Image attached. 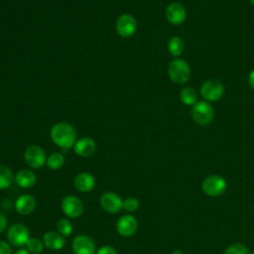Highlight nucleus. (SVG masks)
<instances>
[{
	"label": "nucleus",
	"instance_id": "1",
	"mask_svg": "<svg viewBox=\"0 0 254 254\" xmlns=\"http://www.w3.org/2000/svg\"><path fill=\"white\" fill-rule=\"evenodd\" d=\"M51 138L56 145L62 149H69L76 142V132L74 128L66 122L55 124L51 130Z\"/></svg>",
	"mask_w": 254,
	"mask_h": 254
},
{
	"label": "nucleus",
	"instance_id": "2",
	"mask_svg": "<svg viewBox=\"0 0 254 254\" xmlns=\"http://www.w3.org/2000/svg\"><path fill=\"white\" fill-rule=\"evenodd\" d=\"M168 74L172 81L178 84L186 83L190 77V68L183 59L173 60L168 66Z\"/></svg>",
	"mask_w": 254,
	"mask_h": 254
},
{
	"label": "nucleus",
	"instance_id": "3",
	"mask_svg": "<svg viewBox=\"0 0 254 254\" xmlns=\"http://www.w3.org/2000/svg\"><path fill=\"white\" fill-rule=\"evenodd\" d=\"M213 115L214 111L212 106L205 100L197 101L191 108V117L193 121L200 126L209 124L213 119Z\"/></svg>",
	"mask_w": 254,
	"mask_h": 254
},
{
	"label": "nucleus",
	"instance_id": "4",
	"mask_svg": "<svg viewBox=\"0 0 254 254\" xmlns=\"http://www.w3.org/2000/svg\"><path fill=\"white\" fill-rule=\"evenodd\" d=\"M7 238L10 245L14 247L26 246L30 237V231L22 223H14L7 230Z\"/></svg>",
	"mask_w": 254,
	"mask_h": 254
},
{
	"label": "nucleus",
	"instance_id": "5",
	"mask_svg": "<svg viewBox=\"0 0 254 254\" xmlns=\"http://www.w3.org/2000/svg\"><path fill=\"white\" fill-rule=\"evenodd\" d=\"M203 192L208 196H218L226 190V181L218 175L206 177L201 185Z\"/></svg>",
	"mask_w": 254,
	"mask_h": 254
},
{
	"label": "nucleus",
	"instance_id": "6",
	"mask_svg": "<svg viewBox=\"0 0 254 254\" xmlns=\"http://www.w3.org/2000/svg\"><path fill=\"white\" fill-rule=\"evenodd\" d=\"M224 92L223 84L217 79H208L200 87V94L205 101H217Z\"/></svg>",
	"mask_w": 254,
	"mask_h": 254
},
{
	"label": "nucleus",
	"instance_id": "7",
	"mask_svg": "<svg viewBox=\"0 0 254 254\" xmlns=\"http://www.w3.org/2000/svg\"><path fill=\"white\" fill-rule=\"evenodd\" d=\"M26 164L33 169H41L47 162L44 150L36 145L29 146L24 153Z\"/></svg>",
	"mask_w": 254,
	"mask_h": 254
},
{
	"label": "nucleus",
	"instance_id": "8",
	"mask_svg": "<svg viewBox=\"0 0 254 254\" xmlns=\"http://www.w3.org/2000/svg\"><path fill=\"white\" fill-rule=\"evenodd\" d=\"M61 207L64 213L69 218H76L81 215L83 211V204L81 200L75 195H66L61 202Z\"/></svg>",
	"mask_w": 254,
	"mask_h": 254
},
{
	"label": "nucleus",
	"instance_id": "9",
	"mask_svg": "<svg viewBox=\"0 0 254 254\" xmlns=\"http://www.w3.org/2000/svg\"><path fill=\"white\" fill-rule=\"evenodd\" d=\"M73 254H95L96 246L93 239L87 235H77L71 242Z\"/></svg>",
	"mask_w": 254,
	"mask_h": 254
},
{
	"label": "nucleus",
	"instance_id": "10",
	"mask_svg": "<svg viewBox=\"0 0 254 254\" xmlns=\"http://www.w3.org/2000/svg\"><path fill=\"white\" fill-rule=\"evenodd\" d=\"M137 28V23L135 18L130 14H123L121 15L115 25L116 32L122 38H129L131 37Z\"/></svg>",
	"mask_w": 254,
	"mask_h": 254
},
{
	"label": "nucleus",
	"instance_id": "11",
	"mask_svg": "<svg viewBox=\"0 0 254 254\" xmlns=\"http://www.w3.org/2000/svg\"><path fill=\"white\" fill-rule=\"evenodd\" d=\"M138 228L137 219L131 214H124L120 216L116 222L117 232L124 237H129L135 234Z\"/></svg>",
	"mask_w": 254,
	"mask_h": 254
},
{
	"label": "nucleus",
	"instance_id": "12",
	"mask_svg": "<svg viewBox=\"0 0 254 254\" xmlns=\"http://www.w3.org/2000/svg\"><path fill=\"white\" fill-rule=\"evenodd\" d=\"M122 204H123L122 198L113 191L104 192L100 197L101 207L109 213L119 212L123 208Z\"/></svg>",
	"mask_w": 254,
	"mask_h": 254
},
{
	"label": "nucleus",
	"instance_id": "13",
	"mask_svg": "<svg viewBox=\"0 0 254 254\" xmlns=\"http://www.w3.org/2000/svg\"><path fill=\"white\" fill-rule=\"evenodd\" d=\"M187 17L185 7L179 2H173L166 9V18L173 25L182 24Z\"/></svg>",
	"mask_w": 254,
	"mask_h": 254
},
{
	"label": "nucleus",
	"instance_id": "14",
	"mask_svg": "<svg viewBox=\"0 0 254 254\" xmlns=\"http://www.w3.org/2000/svg\"><path fill=\"white\" fill-rule=\"evenodd\" d=\"M36 207V199L28 193L21 194L15 201V209L21 215H28L34 211Z\"/></svg>",
	"mask_w": 254,
	"mask_h": 254
},
{
	"label": "nucleus",
	"instance_id": "15",
	"mask_svg": "<svg viewBox=\"0 0 254 254\" xmlns=\"http://www.w3.org/2000/svg\"><path fill=\"white\" fill-rule=\"evenodd\" d=\"M73 186L78 191L88 192L94 188L95 179L91 174L86 173V172H82V173L77 174L74 177Z\"/></svg>",
	"mask_w": 254,
	"mask_h": 254
},
{
	"label": "nucleus",
	"instance_id": "16",
	"mask_svg": "<svg viewBox=\"0 0 254 254\" xmlns=\"http://www.w3.org/2000/svg\"><path fill=\"white\" fill-rule=\"evenodd\" d=\"M73 149L76 155L80 157H89L95 152L96 144L91 138L83 137L74 143Z\"/></svg>",
	"mask_w": 254,
	"mask_h": 254
},
{
	"label": "nucleus",
	"instance_id": "17",
	"mask_svg": "<svg viewBox=\"0 0 254 254\" xmlns=\"http://www.w3.org/2000/svg\"><path fill=\"white\" fill-rule=\"evenodd\" d=\"M43 242L45 247L51 250H61L65 245V239L59 232L48 231L43 235Z\"/></svg>",
	"mask_w": 254,
	"mask_h": 254
},
{
	"label": "nucleus",
	"instance_id": "18",
	"mask_svg": "<svg viewBox=\"0 0 254 254\" xmlns=\"http://www.w3.org/2000/svg\"><path fill=\"white\" fill-rule=\"evenodd\" d=\"M14 180H15V183L17 184V186H19L20 188L30 189L35 186V184L37 182V177L33 171L24 169V170L19 171L16 174Z\"/></svg>",
	"mask_w": 254,
	"mask_h": 254
},
{
	"label": "nucleus",
	"instance_id": "19",
	"mask_svg": "<svg viewBox=\"0 0 254 254\" xmlns=\"http://www.w3.org/2000/svg\"><path fill=\"white\" fill-rule=\"evenodd\" d=\"M184 49H185V44L182 38L178 36H174L169 40L168 50L173 57L181 56L182 53L184 52Z\"/></svg>",
	"mask_w": 254,
	"mask_h": 254
},
{
	"label": "nucleus",
	"instance_id": "20",
	"mask_svg": "<svg viewBox=\"0 0 254 254\" xmlns=\"http://www.w3.org/2000/svg\"><path fill=\"white\" fill-rule=\"evenodd\" d=\"M180 99L186 105H194L197 102V93L191 87H185L180 92Z\"/></svg>",
	"mask_w": 254,
	"mask_h": 254
},
{
	"label": "nucleus",
	"instance_id": "21",
	"mask_svg": "<svg viewBox=\"0 0 254 254\" xmlns=\"http://www.w3.org/2000/svg\"><path fill=\"white\" fill-rule=\"evenodd\" d=\"M12 171L4 165H0V190L7 189L11 186L13 182Z\"/></svg>",
	"mask_w": 254,
	"mask_h": 254
},
{
	"label": "nucleus",
	"instance_id": "22",
	"mask_svg": "<svg viewBox=\"0 0 254 254\" xmlns=\"http://www.w3.org/2000/svg\"><path fill=\"white\" fill-rule=\"evenodd\" d=\"M46 164L51 170H59L64 164V157L61 153H53L47 158Z\"/></svg>",
	"mask_w": 254,
	"mask_h": 254
},
{
	"label": "nucleus",
	"instance_id": "23",
	"mask_svg": "<svg viewBox=\"0 0 254 254\" xmlns=\"http://www.w3.org/2000/svg\"><path fill=\"white\" fill-rule=\"evenodd\" d=\"M26 247H27L26 249L30 253H32V254H40L43 251L45 245H44L43 240H41V239H39L37 237H31L28 240V242L26 244Z\"/></svg>",
	"mask_w": 254,
	"mask_h": 254
},
{
	"label": "nucleus",
	"instance_id": "24",
	"mask_svg": "<svg viewBox=\"0 0 254 254\" xmlns=\"http://www.w3.org/2000/svg\"><path fill=\"white\" fill-rule=\"evenodd\" d=\"M57 230L64 237H67L72 232V225H71V223H70V221L68 219L61 218L57 222Z\"/></svg>",
	"mask_w": 254,
	"mask_h": 254
},
{
	"label": "nucleus",
	"instance_id": "25",
	"mask_svg": "<svg viewBox=\"0 0 254 254\" xmlns=\"http://www.w3.org/2000/svg\"><path fill=\"white\" fill-rule=\"evenodd\" d=\"M224 254H249V251L242 243H233L225 249Z\"/></svg>",
	"mask_w": 254,
	"mask_h": 254
},
{
	"label": "nucleus",
	"instance_id": "26",
	"mask_svg": "<svg viewBox=\"0 0 254 254\" xmlns=\"http://www.w3.org/2000/svg\"><path fill=\"white\" fill-rule=\"evenodd\" d=\"M139 205H140L139 200L136 197L131 196V197H126L123 200L122 207L128 212H134L139 208Z\"/></svg>",
	"mask_w": 254,
	"mask_h": 254
},
{
	"label": "nucleus",
	"instance_id": "27",
	"mask_svg": "<svg viewBox=\"0 0 254 254\" xmlns=\"http://www.w3.org/2000/svg\"><path fill=\"white\" fill-rule=\"evenodd\" d=\"M95 254H117V251L112 246L103 245L99 249L96 250Z\"/></svg>",
	"mask_w": 254,
	"mask_h": 254
},
{
	"label": "nucleus",
	"instance_id": "28",
	"mask_svg": "<svg viewBox=\"0 0 254 254\" xmlns=\"http://www.w3.org/2000/svg\"><path fill=\"white\" fill-rule=\"evenodd\" d=\"M0 254H12L10 243L5 241H0Z\"/></svg>",
	"mask_w": 254,
	"mask_h": 254
},
{
	"label": "nucleus",
	"instance_id": "29",
	"mask_svg": "<svg viewBox=\"0 0 254 254\" xmlns=\"http://www.w3.org/2000/svg\"><path fill=\"white\" fill-rule=\"evenodd\" d=\"M7 227V217L5 214L0 212V233L3 232Z\"/></svg>",
	"mask_w": 254,
	"mask_h": 254
},
{
	"label": "nucleus",
	"instance_id": "30",
	"mask_svg": "<svg viewBox=\"0 0 254 254\" xmlns=\"http://www.w3.org/2000/svg\"><path fill=\"white\" fill-rule=\"evenodd\" d=\"M248 82L252 89H254V69H252L248 75Z\"/></svg>",
	"mask_w": 254,
	"mask_h": 254
},
{
	"label": "nucleus",
	"instance_id": "31",
	"mask_svg": "<svg viewBox=\"0 0 254 254\" xmlns=\"http://www.w3.org/2000/svg\"><path fill=\"white\" fill-rule=\"evenodd\" d=\"M14 254H31L27 249H24V248H20L18 249Z\"/></svg>",
	"mask_w": 254,
	"mask_h": 254
},
{
	"label": "nucleus",
	"instance_id": "32",
	"mask_svg": "<svg viewBox=\"0 0 254 254\" xmlns=\"http://www.w3.org/2000/svg\"><path fill=\"white\" fill-rule=\"evenodd\" d=\"M172 254H184V253H183V251L180 250V249H175V250L172 252Z\"/></svg>",
	"mask_w": 254,
	"mask_h": 254
},
{
	"label": "nucleus",
	"instance_id": "33",
	"mask_svg": "<svg viewBox=\"0 0 254 254\" xmlns=\"http://www.w3.org/2000/svg\"><path fill=\"white\" fill-rule=\"evenodd\" d=\"M250 2H251V4L254 6V0H250Z\"/></svg>",
	"mask_w": 254,
	"mask_h": 254
},
{
	"label": "nucleus",
	"instance_id": "34",
	"mask_svg": "<svg viewBox=\"0 0 254 254\" xmlns=\"http://www.w3.org/2000/svg\"><path fill=\"white\" fill-rule=\"evenodd\" d=\"M249 254H254V251H251V252H249Z\"/></svg>",
	"mask_w": 254,
	"mask_h": 254
}]
</instances>
